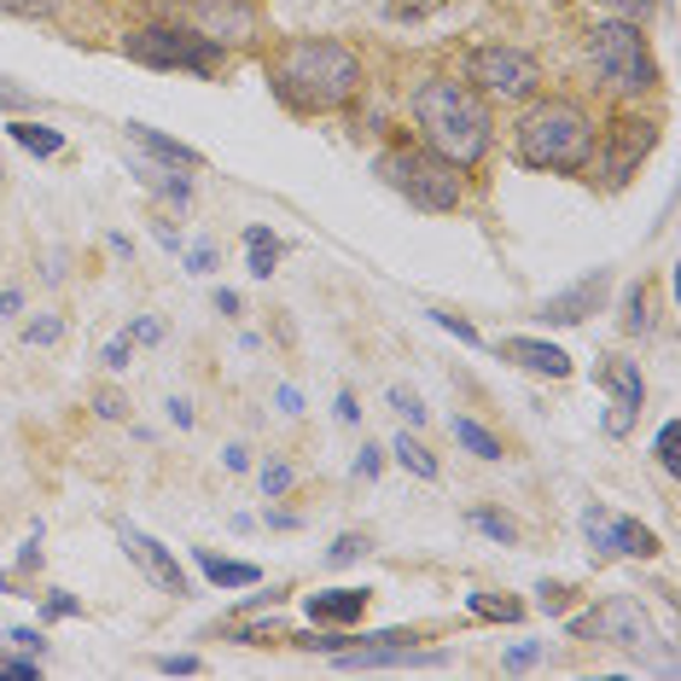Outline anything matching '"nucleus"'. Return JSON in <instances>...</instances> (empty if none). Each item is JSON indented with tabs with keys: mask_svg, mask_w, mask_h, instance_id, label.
Segmentation results:
<instances>
[{
	"mask_svg": "<svg viewBox=\"0 0 681 681\" xmlns=\"http://www.w3.org/2000/svg\"><path fill=\"white\" fill-rule=\"evenodd\" d=\"M362 88V59L338 41H292L274 59V93L292 111H333Z\"/></svg>",
	"mask_w": 681,
	"mask_h": 681,
	"instance_id": "1",
	"label": "nucleus"
},
{
	"mask_svg": "<svg viewBox=\"0 0 681 681\" xmlns=\"http://www.w3.org/2000/svg\"><path fill=\"white\" fill-rule=\"evenodd\" d=\"M414 122L425 129V146L454 169H472L490 151V106L472 82H425L414 93Z\"/></svg>",
	"mask_w": 681,
	"mask_h": 681,
	"instance_id": "2",
	"label": "nucleus"
},
{
	"mask_svg": "<svg viewBox=\"0 0 681 681\" xmlns=\"http://www.w3.org/2000/svg\"><path fill=\"white\" fill-rule=\"evenodd\" d=\"M519 158L530 169H553V175H583L594 164V122L583 117V106L571 99H547L519 122Z\"/></svg>",
	"mask_w": 681,
	"mask_h": 681,
	"instance_id": "3",
	"label": "nucleus"
},
{
	"mask_svg": "<svg viewBox=\"0 0 681 681\" xmlns=\"http://www.w3.org/2000/svg\"><path fill=\"white\" fill-rule=\"evenodd\" d=\"M378 175H385V187H396L408 205L420 210H454L461 205V169H454L448 158H437V151H414V146H396L378 158Z\"/></svg>",
	"mask_w": 681,
	"mask_h": 681,
	"instance_id": "4",
	"label": "nucleus"
},
{
	"mask_svg": "<svg viewBox=\"0 0 681 681\" xmlns=\"http://www.w3.org/2000/svg\"><path fill=\"white\" fill-rule=\"evenodd\" d=\"M589 53H594V70L618 93H647L652 82H659V65H652V47L635 30V18H605V23H594V30H589Z\"/></svg>",
	"mask_w": 681,
	"mask_h": 681,
	"instance_id": "5",
	"label": "nucleus"
},
{
	"mask_svg": "<svg viewBox=\"0 0 681 681\" xmlns=\"http://www.w3.org/2000/svg\"><path fill=\"white\" fill-rule=\"evenodd\" d=\"M122 53L135 65H151V70H193V76H216L221 70V41L198 36V30H181V23H146L122 41Z\"/></svg>",
	"mask_w": 681,
	"mask_h": 681,
	"instance_id": "6",
	"label": "nucleus"
},
{
	"mask_svg": "<svg viewBox=\"0 0 681 681\" xmlns=\"http://www.w3.org/2000/svg\"><path fill=\"white\" fill-rule=\"evenodd\" d=\"M466 82L490 99H530L542 82V70L530 53H519V47H477L466 59Z\"/></svg>",
	"mask_w": 681,
	"mask_h": 681,
	"instance_id": "7",
	"label": "nucleus"
},
{
	"mask_svg": "<svg viewBox=\"0 0 681 681\" xmlns=\"http://www.w3.org/2000/svg\"><path fill=\"white\" fill-rule=\"evenodd\" d=\"M576 635H600V641H612V647H629V652H647L652 641V618H647V605L635 594H612V600H600L589 618H576L571 623Z\"/></svg>",
	"mask_w": 681,
	"mask_h": 681,
	"instance_id": "8",
	"label": "nucleus"
},
{
	"mask_svg": "<svg viewBox=\"0 0 681 681\" xmlns=\"http://www.w3.org/2000/svg\"><path fill=\"white\" fill-rule=\"evenodd\" d=\"M652 146H659V129H652L647 117H618L612 135H605V146H600V175L612 187H623L629 175L641 169V158H647Z\"/></svg>",
	"mask_w": 681,
	"mask_h": 681,
	"instance_id": "9",
	"label": "nucleus"
},
{
	"mask_svg": "<svg viewBox=\"0 0 681 681\" xmlns=\"http://www.w3.org/2000/svg\"><path fill=\"white\" fill-rule=\"evenodd\" d=\"M175 23L210 36V41H245L250 30H257V18H250L245 0H175Z\"/></svg>",
	"mask_w": 681,
	"mask_h": 681,
	"instance_id": "10",
	"label": "nucleus"
},
{
	"mask_svg": "<svg viewBox=\"0 0 681 681\" xmlns=\"http://www.w3.org/2000/svg\"><path fill=\"white\" fill-rule=\"evenodd\" d=\"M605 292H612V268H589L576 286H565V292H553L542 309H536V320H547V326H576V320H589V315H600V303H605Z\"/></svg>",
	"mask_w": 681,
	"mask_h": 681,
	"instance_id": "11",
	"label": "nucleus"
},
{
	"mask_svg": "<svg viewBox=\"0 0 681 681\" xmlns=\"http://www.w3.org/2000/svg\"><path fill=\"white\" fill-rule=\"evenodd\" d=\"M583 530H589V542L605 547V553H629V560H652V553H659V536H652L647 524L618 519V513H605V507H589L583 513Z\"/></svg>",
	"mask_w": 681,
	"mask_h": 681,
	"instance_id": "12",
	"label": "nucleus"
},
{
	"mask_svg": "<svg viewBox=\"0 0 681 681\" xmlns=\"http://www.w3.org/2000/svg\"><path fill=\"white\" fill-rule=\"evenodd\" d=\"M600 385L612 391V414H605V437H629V425H635L641 402H647V378L635 362H605L600 367Z\"/></svg>",
	"mask_w": 681,
	"mask_h": 681,
	"instance_id": "13",
	"label": "nucleus"
},
{
	"mask_svg": "<svg viewBox=\"0 0 681 681\" xmlns=\"http://www.w3.org/2000/svg\"><path fill=\"white\" fill-rule=\"evenodd\" d=\"M414 641L408 629H385V635H367L362 647H344L333 652L338 670H385V664H414Z\"/></svg>",
	"mask_w": 681,
	"mask_h": 681,
	"instance_id": "14",
	"label": "nucleus"
},
{
	"mask_svg": "<svg viewBox=\"0 0 681 681\" xmlns=\"http://www.w3.org/2000/svg\"><path fill=\"white\" fill-rule=\"evenodd\" d=\"M122 547H129V560L158 583L164 594H187V571L175 565V553L164 547V542H151L146 530H135V524H122Z\"/></svg>",
	"mask_w": 681,
	"mask_h": 681,
	"instance_id": "15",
	"label": "nucleus"
},
{
	"mask_svg": "<svg viewBox=\"0 0 681 681\" xmlns=\"http://www.w3.org/2000/svg\"><path fill=\"white\" fill-rule=\"evenodd\" d=\"M501 362H513L524 373H547V378H565L571 356L560 344H542V338H501Z\"/></svg>",
	"mask_w": 681,
	"mask_h": 681,
	"instance_id": "16",
	"label": "nucleus"
},
{
	"mask_svg": "<svg viewBox=\"0 0 681 681\" xmlns=\"http://www.w3.org/2000/svg\"><path fill=\"white\" fill-rule=\"evenodd\" d=\"M367 589H326V594H309V623H356L367 612Z\"/></svg>",
	"mask_w": 681,
	"mask_h": 681,
	"instance_id": "17",
	"label": "nucleus"
},
{
	"mask_svg": "<svg viewBox=\"0 0 681 681\" xmlns=\"http://www.w3.org/2000/svg\"><path fill=\"white\" fill-rule=\"evenodd\" d=\"M129 140H135L140 151H151L158 164H169V169H205V158H198L193 146L169 140V135H158V129H146V122H129Z\"/></svg>",
	"mask_w": 681,
	"mask_h": 681,
	"instance_id": "18",
	"label": "nucleus"
},
{
	"mask_svg": "<svg viewBox=\"0 0 681 681\" xmlns=\"http://www.w3.org/2000/svg\"><path fill=\"white\" fill-rule=\"evenodd\" d=\"M198 571H205L216 589H250V583H263V571H257V565H245V560H221V553H210V547H198Z\"/></svg>",
	"mask_w": 681,
	"mask_h": 681,
	"instance_id": "19",
	"label": "nucleus"
},
{
	"mask_svg": "<svg viewBox=\"0 0 681 681\" xmlns=\"http://www.w3.org/2000/svg\"><path fill=\"white\" fill-rule=\"evenodd\" d=\"M12 140H18L23 151H30V158H59V146H65V135H59V129H47V122H30V117L12 122Z\"/></svg>",
	"mask_w": 681,
	"mask_h": 681,
	"instance_id": "20",
	"label": "nucleus"
},
{
	"mask_svg": "<svg viewBox=\"0 0 681 681\" xmlns=\"http://www.w3.org/2000/svg\"><path fill=\"white\" fill-rule=\"evenodd\" d=\"M448 432H454V443H461V448H472L477 461H501V437H490L477 420H448Z\"/></svg>",
	"mask_w": 681,
	"mask_h": 681,
	"instance_id": "21",
	"label": "nucleus"
},
{
	"mask_svg": "<svg viewBox=\"0 0 681 681\" xmlns=\"http://www.w3.org/2000/svg\"><path fill=\"white\" fill-rule=\"evenodd\" d=\"M245 245H250V274H257V280H268L274 263H280V239H274L268 227H245Z\"/></svg>",
	"mask_w": 681,
	"mask_h": 681,
	"instance_id": "22",
	"label": "nucleus"
},
{
	"mask_svg": "<svg viewBox=\"0 0 681 681\" xmlns=\"http://www.w3.org/2000/svg\"><path fill=\"white\" fill-rule=\"evenodd\" d=\"M391 454H396V461L408 466L414 477H437V454L425 448V443H414V437H396V448H391Z\"/></svg>",
	"mask_w": 681,
	"mask_h": 681,
	"instance_id": "23",
	"label": "nucleus"
},
{
	"mask_svg": "<svg viewBox=\"0 0 681 681\" xmlns=\"http://www.w3.org/2000/svg\"><path fill=\"white\" fill-rule=\"evenodd\" d=\"M140 181H146V187H158L164 198H175V205H187V198H193V187H187L169 164H164V169H146V164H140Z\"/></svg>",
	"mask_w": 681,
	"mask_h": 681,
	"instance_id": "24",
	"label": "nucleus"
},
{
	"mask_svg": "<svg viewBox=\"0 0 681 681\" xmlns=\"http://www.w3.org/2000/svg\"><path fill=\"white\" fill-rule=\"evenodd\" d=\"M466 605H472L477 618H495V623H519L524 618V605L519 600H501V594H472Z\"/></svg>",
	"mask_w": 681,
	"mask_h": 681,
	"instance_id": "25",
	"label": "nucleus"
},
{
	"mask_svg": "<svg viewBox=\"0 0 681 681\" xmlns=\"http://www.w3.org/2000/svg\"><path fill=\"white\" fill-rule=\"evenodd\" d=\"M472 524L484 530L490 542H501V547H513V542H519V524H513V519H501V513H490V507H472Z\"/></svg>",
	"mask_w": 681,
	"mask_h": 681,
	"instance_id": "26",
	"label": "nucleus"
},
{
	"mask_svg": "<svg viewBox=\"0 0 681 681\" xmlns=\"http://www.w3.org/2000/svg\"><path fill=\"white\" fill-rule=\"evenodd\" d=\"M647 326H652V297H647V286H635L623 303V333H647Z\"/></svg>",
	"mask_w": 681,
	"mask_h": 681,
	"instance_id": "27",
	"label": "nucleus"
},
{
	"mask_svg": "<svg viewBox=\"0 0 681 681\" xmlns=\"http://www.w3.org/2000/svg\"><path fill=\"white\" fill-rule=\"evenodd\" d=\"M59 338H65V320L59 315H41V320L23 326V344H41L47 349V344H59Z\"/></svg>",
	"mask_w": 681,
	"mask_h": 681,
	"instance_id": "28",
	"label": "nucleus"
},
{
	"mask_svg": "<svg viewBox=\"0 0 681 681\" xmlns=\"http://www.w3.org/2000/svg\"><path fill=\"white\" fill-rule=\"evenodd\" d=\"M286 490H292V466H286V461H268V466H263V495L280 501Z\"/></svg>",
	"mask_w": 681,
	"mask_h": 681,
	"instance_id": "29",
	"label": "nucleus"
},
{
	"mask_svg": "<svg viewBox=\"0 0 681 681\" xmlns=\"http://www.w3.org/2000/svg\"><path fill=\"white\" fill-rule=\"evenodd\" d=\"M675 443H681V425L670 420L664 432H659V466H664V472H681V454H675Z\"/></svg>",
	"mask_w": 681,
	"mask_h": 681,
	"instance_id": "30",
	"label": "nucleus"
},
{
	"mask_svg": "<svg viewBox=\"0 0 681 681\" xmlns=\"http://www.w3.org/2000/svg\"><path fill=\"white\" fill-rule=\"evenodd\" d=\"M362 553H367V536H338L333 547H326V560H333V565H349V560H362Z\"/></svg>",
	"mask_w": 681,
	"mask_h": 681,
	"instance_id": "31",
	"label": "nucleus"
},
{
	"mask_svg": "<svg viewBox=\"0 0 681 681\" xmlns=\"http://www.w3.org/2000/svg\"><path fill=\"white\" fill-rule=\"evenodd\" d=\"M7 647H18V652H30V659H41V652H47V641H41V629H7Z\"/></svg>",
	"mask_w": 681,
	"mask_h": 681,
	"instance_id": "32",
	"label": "nucleus"
},
{
	"mask_svg": "<svg viewBox=\"0 0 681 681\" xmlns=\"http://www.w3.org/2000/svg\"><path fill=\"white\" fill-rule=\"evenodd\" d=\"M7 12H18V18H53V7L59 0H0Z\"/></svg>",
	"mask_w": 681,
	"mask_h": 681,
	"instance_id": "33",
	"label": "nucleus"
},
{
	"mask_svg": "<svg viewBox=\"0 0 681 681\" xmlns=\"http://www.w3.org/2000/svg\"><path fill=\"white\" fill-rule=\"evenodd\" d=\"M391 408H396L402 420H408V425H420V420H425V408H420V396H414V391H391Z\"/></svg>",
	"mask_w": 681,
	"mask_h": 681,
	"instance_id": "34",
	"label": "nucleus"
},
{
	"mask_svg": "<svg viewBox=\"0 0 681 681\" xmlns=\"http://www.w3.org/2000/svg\"><path fill=\"white\" fill-rule=\"evenodd\" d=\"M129 356H135V344H129V338H111V344H106V356H99V362H106L111 373H122V367H129Z\"/></svg>",
	"mask_w": 681,
	"mask_h": 681,
	"instance_id": "35",
	"label": "nucleus"
},
{
	"mask_svg": "<svg viewBox=\"0 0 681 681\" xmlns=\"http://www.w3.org/2000/svg\"><path fill=\"white\" fill-rule=\"evenodd\" d=\"M600 7L612 12V18H647V12H652V0H600Z\"/></svg>",
	"mask_w": 681,
	"mask_h": 681,
	"instance_id": "36",
	"label": "nucleus"
},
{
	"mask_svg": "<svg viewBox=\"0 0 681 681\" xmlns=\"http://www.w3.org/2000/svg\"><path fill=\"white\" fill-rule=\"evenodd\" d=\"M432 320L443 326V333H454L461 344H477V326H466V320H454V315H443V309H432Z\"/></svg>",
	"mask_w": 681,
	"mask_h": 681,
	"instance_id": "37",
	"label": "nucleus"
},
{
	"mask_svg": "<svg viewBox=\"0 0 681 681\" xmlns=\"http://www.w3.org/2000/svg\"><path fill=\"white\" fill-rule=\"evenodd\" d=\"M158 670L164 675H198V659L193 652H169V659H158Z\"/></svg>",
	"mask_w": 681,
	"mask_h": 681,
	"instance_id": "38",
	"label": "nucleus"
},
{
	"mask_svg": "<svg viewBox=\"0 0 681 681\" xmlns=\"http://www.w3.org/2000/svg\"><path fill=\"white\" fill-rule=\"evenodd\" d=\"M41 612L59 623V618H76V612H82V605H76V594H47V605H41Z\"/></svg>",
	"mask_w": 681,
	"mask_h": 681,
	"instance_id": "39",
	"label": "nucleus"
},
{
	"mask_svg": "<svg viewBox=\"0 0 681 681\" xmlns=\"http://www.w3.org/2000/svg\"><path fill=\"white\" fill-rule=\"evenodd\" d=\"M536 659H542V647H536V641H519V647L507 652V670H530Z\"/></svg>",
	"mask_w": 681,
	"mask_h": 681,
	"instance_id": "40",
	"label": "nucleus"
},
{
	"mask_svg": "<svg viewBox=\"0 0 681 681\" xmlns=\"http://www.w3.org/2000/svg\"><path fill=\"white\" fill-rule=\"evenodd\" d=\"M432 7H443V0H391V18H425Z\"/></svg>",
	"mask_w": 681,
	"mask_h": 681,
	"instance_id": "41",
	"label": "nucleus"
},
{
	"mask_svg": "<svg viewBox=\"0 0 681 681\" xmlns=\"http://www.w3.org/2000/svg\"><path fill=\"white\" fill-rule=\"evenodd\" d=\"M93 408L106 414V420H122V414H129V402H122L117 391H99V396H93Z\"/></svg>",
	"mask_w": 681,
	"mask_h": 681,
	"instance_id": "42",
	"label": "nucleus"
},
{
	"mask_svg": "<svg viewBox=\"0 0 681 681\" xmlns=\"http://www.w3.org/2000/svg\"><path fill=\"white\" fill-rule=\"evenodd\" d=\"M41 670V659H30V652H23V659H0V675H23V681H30Z\"/></svg>",
	"mask_w": 681,
	"mask_h": 681,
	"instance_id": "43",
	"label": "nucleus"
},
{
	"mask_svg": "<svg viewBox=\"0 0 681 681\" xmlns=\"http://www.w3.org/2000/svg\"><path fill=\"white\" fill-rule=\"evenodd\" d=\"M187 268L193 274H216V245H198L193 257H187Z\"/></svg>",
	"mask_w": 681,
	"mask_h": 681,
	"instance_id": "44",
	"label": "nucleus"
},
{
	"mask_svg": "<svg viewBox=\"0 0 681 681\" xmlns=\"http://www.w3.org/2000/svg\"><path fill=\"white\" fill-rule=\"evenodd\" d=\"M129 338H140V344H158V338H164V320H151V315H146V320H135V333H129Z\"/></svg>",
	"mask_w": 681,
	"mask_h": 681,
	"instance_id": "45",
	"label": "nucleus"
},
{
	"mask_svg": "<svg viewBox=\"0 0 681 681\" xmlns=\"http://www.w3.org/2000/svg\"><path fill=\"white\" fill-rule=\"evenodd\" d=\"M565 600H571V589L547 583V589H542V612H565Z\"/></svg>",
	"mask_w": 681,
	"mask_h": 681,
	"instance_id": "46",
	"label": "nucleus"
},
{
	"mask_svg": "<svg viewBox=\"0 0 681 681\" xmlns=\"http://www.w3.org/2000/svg\"><path fill=\"white\" fill-rule=\"evenodd\" d=\"M23 106H30V99H23L18 88H7V82H0V111H23Z\"/></svg>",
	"mask_w": 681,
	"mask_h": 681,
	"instance_id": "47",
	"label": "nucleus"
},
{
	"mask_svg": "<svg viewBox=\"0 0 681 681\" xmlns=\"http://www.w3.org/2000/svg\"><path fill=\"white\" fill-rule=\"evenodd\" d=\"M378 461H385V454H378V448H362V461H356V472H362V477H373V472H378Z\"/></svg>",
	"mask_w": 681,
	"mask_h": 681,
	"instance_id": "48",
	"label": "nucleus"
},
{
	"mask_svg": "<svg viewBox=\"0 0 681 681\" xmlns=\"http://www.w3.org/2000/svg\"><path fill=\"white\" fill-rule=\"evenodd\" d=\"M338 420H344V425H356V420H362V408H356V396H338Z\"/></svg>",
	"mask_w": 681,
	"mask_h": 681,
	"instance_id": "49",
	"label": "nucleus"
},
{
	"mask_svg": "<svg viewBox=\"0 0 681 681\" xmlns=\"http://www.w3.org/2000/svg\"><path fill=\"white\" fill-rule=\"evenodd\" d=\"M23 309V297L18 292H0V315H18Z\"/></svg>",
	"mask_w": 681,
	"mask_h": 681,
	"instance_id": "50",
	"label": "nucleus"
}]
</instances>
